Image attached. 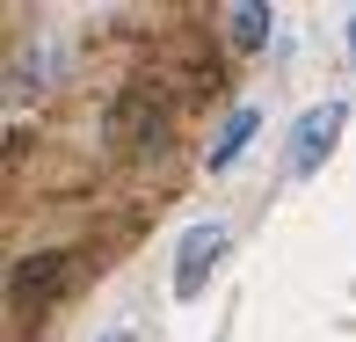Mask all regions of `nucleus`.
<instances>
[{"mask_svg": "<svg viewBox=\"0 0 356 342\" xmlns=\"http://www.w3.org/2000/svg\"><path fill=\"white\" fill-rule=\"evenodd\" d=\"M225 240H233V233H225L218 219H204V226H189V233H182V248H175V299H197V291L211 284Z\"/></svg>", "mask_w": 356, "mask_h": 342, "instance_id": "7ed1b4c3", "label": "nucleus"}, {"mask_svg": "<svg viewBox=\"0 0 356 342\" xmlns=\"http://www.w3.org/2000/svg\"><path fill=\"white\" fill-rule=\"evenodd\" d=\"M349 59H356V15H349Z\"/></svg>", "mask_w": 356, "mask_h": 342, "instance_id": "6e6552de", "label": "nucleus"}, {"mask_svg": "<svg viewBox=\"0 0 356 342\" xmlns=\"http://www.w3.org/2000/svg\"><path fill=\"white\" fill-rule=\"evenodd\" d=\"M342 117H349L342 102H313L298 124H291V175H313L320 160L334 153V139H342Z\"/></svg>", "mask_w": 356, "mask_h": 342, "instance_id": "20e7f679", "label": "nucleus"}, {"mask_svg": "<svg viewBox=\"0 0 356 342\" xmlns=\"http://www.w3.org/2000/svg\"><path fill=\"white\" fill-rule=\"evenodd\" d=\"M102 342H145V335H138V328H109Z\"/></svg>", "mask_w": 356, "mask_h": 342, "instance_id": "0eeeda50", "label": "nucleus"}, {"mask_svg": "<svg viewBox=\"0 0 356 342\" xmlns=\"http://www.w3.org/2000/svg\"><path fill=\"white\" fill-rule=\"evenodd\" d=\"M225 37H233V52H262L269 44V8L233 0V8H225Z\"/></svg>", "mask_w": 356, "mask_h": 342, "instance_id": "39448f33", "label": "nucleus"}, {"mask_svg": "<svg viewBox=\"0 0 356 342\" xmlns=\"http://www.w3.org/2000/svg\"><path fill=\"white\" fill-rule=\"evenodd\" d=\"M168 102H160L153 88H124L117 102H109V117H102V146L117 160H160L168 153Z\"/></svg>", "mask_w": 356, "mask_h": 342, "instance_id": "f257e3e1", "label": "nucleus"}, {"mask_svg": "<svg viewBox=\"0 0 356 342\" xmlns=\"http://www.w3.org/2000/svg\"><path fill=\"white\" fill-rule=\"evenodd\" d=\"M254 132H262V109H233V117H225V132H218V146H211V168L225 175L240 153H248V139H254Z\"/></svg>", "mask_w": 356, "mask_h": 342, "instance_id": "423d86ee", "label": "nucleus"}, {"mask_svg": "<svg viewBox=\"0 0 356 342\" xmlns=\"http://www.w3.org/2000/svg\"><path fill=\"white\" fill-rule=\"evenodd\" d=\"M66 284H73V255H66V248L22 255V263H15V277H8V306H15L22 320H37V313H44V306H51Z\"/></svg>", "mask_w": 356, "mask_h": 342, "instance_id": "f03ea898", "label": "nucleus"}]
</instances>
